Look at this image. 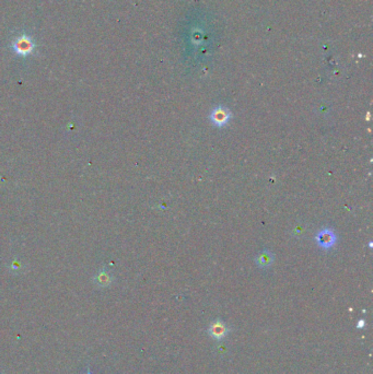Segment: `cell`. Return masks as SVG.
<instances>
[{
  "instance_id": "2",
  "label": "cell",
  "mask_w": 373,
  "mask_h": 374,
  "mask_svg": "<svg viewBox=\"0 0 373 374\" xmlns=\"http://www.w3.org/2000/svg\"><path fill=\"white\" fill-rule=\"evenodd\" d=\"M230 333V328L226 325L224 322L217 320L214 321L208 327V334L216 340H221L227 337V335Z\"/></svg>"
},
{
  "instance_id": "5",
  "label": "cell",
  "mask_w": 373,
  "mask_h": 374,
  "mask_svg": "<svg viewBox=\"0 0 373 374\" xmlns=\"http://www.w3.org/2000/svg\"><path fill=\"white\" fill-rule=\"evenodd\" d=\"M93 281L99 288H106L111 286V283L113 282V276L110 272L103 268L94 276Z\"/></svg>"
},
{
  "instance_id": "6",
  "label": "cell",
  "mask_w": 373,
  "mask_h": 374,
  "mask_svg": "<svg viewBox=\"0 0 373 374\" xmlns=\"http://www.w3.org/2000/svg\"><path fill=\"white\" fill-rule=\"evenodd\" d=\"M274 256L269 251H263V252H261L259 256L256 257V263L257 265L261 267H268L272 264Z\"/></svg>"
},
{
  "instance_id": "7",
  "label": "cell",
  "mask_w": 373,
  "mask_h": 374,
  "mask_svg": "<svg viewBox=\"0 0 373 374\" xmlns=\"http://www.w3.org/2000/svg\"><path fill=\"white\" fill-rule=\"evenodd\" d=\"M82 374H93V373L91 372V370H90V369H89V367H87V369H86V371H85V373H82Z\"/></svg>"
},
{
  "instance_id": "4",
  "label": "cell",
  "mask_w": 373,
  "mask_h": 374,
  "mask_svg": "<svg viewBox=\"0 0 373 374\" xmlns=\"http://www.w3.org/2000/svg\"><path fill=\"white\" fill-rule=\"evenodd\" d=\"M315 238H317V243L319 244V246L325 250L331 248L333 245L336 243V235L330 229H324L322 231H320Z\"/></svg>"
},
{
  "instance_id": "1",
  "label": "cell",
  "mask_w": 373,
  "mask_h": 374,
  "mask_svg": "<svg viewBox=\"0 0 373 374\" xmlns=\"http://www.w3.org/2000/svg\"><path fill=\"white\" fill-rule=\"evenodd\" d=\"M11 47L18 56L27 57L34 53V50L36 48V43L34 41V38L31 35L23 33L18 35L15 40L12 41Z\"/></svg>"
},
{
  "instance_id": "3",
  "label": "cell",
  "mask_w": 373,
  "mask_h": 374,
  "mask_svg": "<svg viewBox=\"0 0 373 374\" xmlns=\"http://www.w3.org/2000/svg\"><path fill=\"white\" fill-rule=\"evenodd\" d=\"M230 118H231L230 111L228 108L222 106L214 108V111L210 114V119L212 121V124L219 127L227 125Z\"/></svg>"
}]
</instances>
